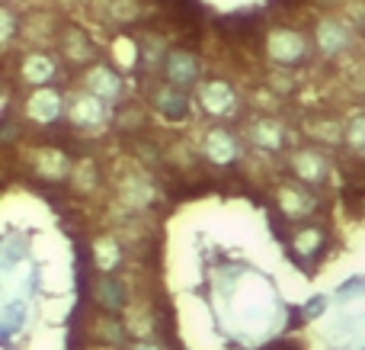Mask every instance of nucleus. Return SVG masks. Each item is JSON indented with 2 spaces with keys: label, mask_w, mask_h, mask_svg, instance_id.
Listing matches in <instances>:
<instances>
[{
  "label": "nucleus",
  "mask_w": 365,
  "mask_h": 350,
  "mask_svg": "<svg viewBox=\"0 0 365 350\" xmlns=\"http://www.w3.org/2000/svg\"><path fill=\"white\" fill-rule=\"evenodd\" d=\"M71 119L77 122V126H103L106 122V103L100 100V96H93L87 90V94H77L74 100H71Z\"/></svg>",
  "instance_id": "1"
},
{
  "label": "nucleus",
  "mask_w": 365,
  "mask_h": 350,
  "mask_svg": "<svg viewBox=\"0 0 365 350\" xmlns=\"http://www.w3.org/2000/svg\"><path fill=\"white\" fill-rule=\"evenodd\" d=\"M269 55L276 58V61H285V64L302 61V55H304V39L295 36L292 29L272 32V39H269Z\"/></svg>",
  "instance_id": "2"
},
{
  "label": "nucleus",
  "mask_w": 365,
  "mask_h": 350,
  "mask_svg": "<svg viewBox=\"0 0 365 350\" xmlns=\"http://www.w3.org/2000/svg\"><path fill=\"white\" fill-rule=\"evenodd\" d=\"M205 158L215 161V164H231L237 158V141H234L231 132L225 129H215V132L205 135Z\"/></svg>",
  "instance_id": "3"
},
{
  "label": "nucleus",
  "mask_w": 365,
  "mask_h": 350,
  "mask_svg": "<svg viewBox=\"0 0 365 350\" xmlns=\"http://www.w3.org/2000/svg\"><path fill=\"white\" fill-rule=\"evenodd\" d=\"M199 96H202V106H205L212 116H225V113H231V109H234V90L227 87L225 81L205 84Z\"/></svg>",
  "instance_id": "4"
},
{
  "label": "nucleus",
  "mask_w": 365,
  "mask_h": 350,
  "mask_svg": "<svg viewBox=\"0 0 365 350\" xmlns=\"http://www.w3.org/2000/svg\"><path fill=\"white\" fill-rule=\"evenodd\" d=\"M167 77H170L173 87H186V84H192L199 77V64H195V58L189 51H173L167 58Z\"/></svg>",
  "instance_id": "5"
},
{
  "label": "nucleus",
  "mask_w": 365,
  "mask_h": 350,
  "mask_svg": "<svg viewBox=\"0 0 365 350\" xmlns=\"http://www.w3.org/2000/svg\"><path fill=\"white\" fill-rule=\"evenodd\" d=\"M58 113H61V96H58L55 90L38 87L36 94L29 96V116H32V119L51 122V119H58Z\"/></svg>",
  "instance_id": "6"
},
{
  "label": "nucleus",
  "mask_w": 365,
  "mask_h": 350,
  "mask_svg": "<svg viewBox=\"0 0 365 350\" xmlns=\"http://www.w3.org/2000/svg\"><path fill=\"white\" fill-rule=\"evenodd\" d=\"M87 90L106 103V100H115V96L122 94V84H119V77H115L109 68H93L87 74Z\"/></svg>",
  "instance_id": "7"
},
{
  "label": "nucleus",
  "mask_w": 365,
  "mask_h": 350,
  "mask_svg": "<svg viewBox=\"0 0 365 350\" xmlns=\"http://www.w3.org/2000/svg\"><path fill=\"white\" fill-rule=\"evenodd\" d=\"M317 42H321V49L327 55H336V51H343L349 45V32H346V26L334 23V19H324L317 26Z\"/></svg>",
  "instance_id": "8"
},
{
  "label": "nucleus",
  "mask_w": 365,
  "mask_h": 350,
  "mask_svg": "<svg viewBox=\"0 0 365 350\" xmlns=\"http://www.w3.org/2000/svg\"><path fill=\"white\" fill-rule=\"evenodd\" d=\"M279 206H282V212L285 216H292V219L308 216V212L314 209L311 196L302 190V186H282V190H279Z\"/></svg>",
  "instance_id": "9"
},
{
  "label": "nucleus",
  "mask_w": 365,
  "mask_h": 350,
  "mask_svg": "<svg viewBox=\"0 0 365 350\" xmlns=\"http://www.w3.org/2000/svg\"><path fill=\"white\" fill-rule=\"evenodd\" d=\"M154 103H158V109L167 116V119H182V116H186V106H189L180 87H160L158 94H154Z\"/></svg>",
  "instance_id": "10"
},
{
  "label": "nucleus",
  "mask_w": 365,
  "mask_h": 350,
  "mask_svg": "<svg viewBox=\"0 0 365 350\" xmlns=\"http://www.w3.org/2000/svg\"><path fill=\"white\" fill-rule=\"evenodd\" d=\"M295 174L302 180H308V184H317V180H324V174H327V164H324L321 154L302 151V154H295Z\"/></svg>",
  "instance_id": "11"
},
{
  "label": "nucleus",
  "mask_w": 365,
  "mask_h": 350,
  "mask_svg": "<svg viewBox=\"0 0 365 350\" xmlns=\"http://www.w3.org/2000/svg\"><path fill=\"white\" fill-rule=\"evenodd\" d=\"M96 296H100V302H103L106 312H122L125 302H128V293H125V286H122L119 280H103Z\"/></svg>",
  "instance_id": "12"
},
{
  "label": "nucleus",
  "mask_w": 365,
  "mask_h": 350,
  "mask_svg": "<svg viewBox=\"0 0 365 350\" xmlns=\"http://www.w3.org/2000/svg\"><path fill=\"white\" fill-rule=\"evenodd\" d=\"M51 74H55V64H51V58L45 55H29L23 61V77L29 84H48Z\"/></svg>",
  "instance_id": "13"
},
{
  "label": "nucleus",
  "mask_w": 365,
  "mask_h": 350,
  "mask_svg": "<svg viewBox=\"0 0 365 350\" xmlns=\"http://www.w3.org/2000/svg\"><path fill=\"white\" fill-rule=\"evenodd\" d=\"M253 141H257L259 148L276 151V148H282V126H279L276 119H259L257 126H253Z\"/></svg>",
  "instance_id": "14"
},
{
  "label": "nucleus",
  "mask_w": 365,
  "mask_h": 350,
  "mask_svg": "<svg viewBox=\"0 0 365 350\" xmlns=\"http://www.w3.org/2000/svg\"><path fill=\"white\" fill-rule=\"evenodd\" d=\"M93 254H96V264H100L103 270H113V267H119V244L113 241V238H100L96 241V248H93Z\"/></svg>",
  "instance_id": "15"
},
{
  "label": "nucleus",
  "mask_w": 365,
  "mask_h": 350,
  "mask_svg": "<svg viewBox=\"0 0 365 350\" xmlns=\"http://www.w3.org/2000/svg\"><path fill=\"white\" fill-rule=\"evenodd\" d=\"M23 312H26V302H10L4 309V334H13L23 325Z\"/></svg>",
  "instance_id": "16"
},
{
  "label": "nucleus",
  "mask_w": 365,
  "mask_h": 350,
  "mask_svg": "<svg viewBox=\"0 0 365 350\" xmlns=\"http://www.w3.org/2000/svg\"><path fill=\"white\" fill-rule=\"evenodd\" d=\"M151 196H154V190H151L148 184H141V180H132V184L125 186V199H128L132 206H145Z\"/></svg>",
  "instance_id": "17"
},
{
  "label": "nucleus",
  "mask_w": 365,
  "mask_h": 350,
  "mask_svg": "<svg viewBox=\"0 0 365 350\" xmlns=\"http://www.w3.org/2000/svg\"><path fill=\"white\" fill-rule=\"evenodd\" d=\"M349 141H353V148L365 151V116H359V119L349 126Z\"/></svg>",
  "instance_id": "18"
},
{
  "label": "nucleus",
  "mask_w": 365,
  "mask_h": 350,
  "mask_svg": "<svg viewBox=\"0 0 365 350\" xmlns=\"http://www.w3.org/2000/svg\"><path fill=\"white\" fill-rule=\"evenodd\" d=\"M317 238H321L317 231H302V235H298V248H302V251H314L317 244H321Z\"/></svg>",
  "instance_id": "19"
},
{
  "label": "nucleus",
  "mask_w": 365,
  "mask_h": 350,
  "mask_svg": "<svg viewBox=\"0 0 365 350\" xmlns=\"http://www.w3.org/2000/svg\"><path fill=\"white\" fill-rule=\"evenodd\" d=\"M0 16H4V39H6V42H10V39H13V16H10V13H0Z\"/></svg>",
  "instance_id": "20"
},
{
  "label": "nucleus",
  "mask_w": 365,
  "mask_h": 350,
  "mask_svg": "<svg viewBox=\"0 0 365 350\" xmlns=\"http://www.w3.org/2000/svg\"><path fill=\"white\" fill-rule=\"evenodd\" d=\"M132 350H160L154 341H138V344H132Z\"/></svg>",
  "instance_id": "21"
}]
</instances>
